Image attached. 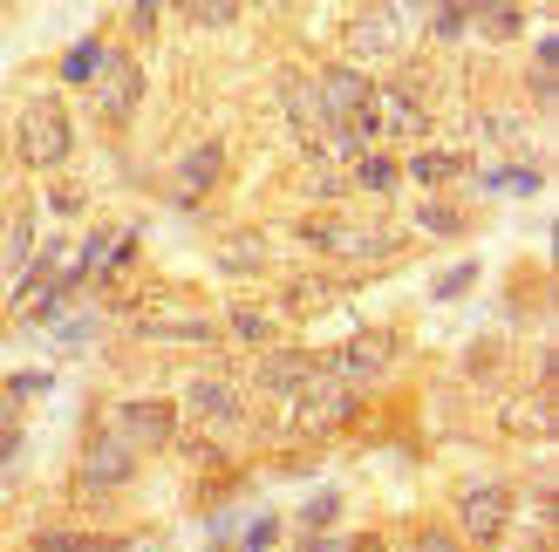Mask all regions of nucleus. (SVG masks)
Returning <instances> with one entry per match:
<instances>
[{"label": "nucleus", "mask_w": 559, "mask_h": 552, "mask_svg": "<svg viewBox=\"0 0 559 552\" xmlns=\"http://www.w3.org/2000/svg\"><path fill=\"white\" fill-rule=\"evenodd\" d=\"M212 266L226 273V280H253V273L266 266V239L253 226H226V232H218V245H212Z\"/></svg>", "instance_id": "nucleus-14"}, {"label": "nucleus", "mask_w": 559, "mask_h": 552, "mask_svg": "<svg viewBox=\"0 0 559 552\" xmlns=\"http://www.w3.org/2000/svg\"><path fill=\"white\" fill-rule=\"evenodd\" d=\"M218 178H226V144H212V136H205V144H191V151L178 157V199H185V205H191V199H205Z\"/></svg>", "instance_id": "nucleus-16"}, {"label": "nucleus", "mask_w": 559, "mask_h": 552, "mask_svg": "<svg viewBox=\"0 0 559 552\" xmlns=\"http://www.w3.org/2000/svg\"><path fill=\"white\" fill-rule=\"evenodd\" d=\"M136 103H144V62H136V55H109L103 75H96V109H103V123H130Z\"/></svg>", "instance_id": "nucleus-12"}, {"label": "nucleus", "mask_w": 559, "mask_h": 552, "mask_svg": "<svg viewBox=\"0 0 559 552\" xmlns=\"http://www.w3.org/2000/svg\"><path fill=\"white\" fill-rule=\"evenodd\" d=\"M0 8H8V0H0Z\"/></svg>", "instance_id": "nucleus-42"}, {"label": "nucleus", "mask_w": 559, "mask_h": 552, "mask_svg": "<svg viewBox=\"0 0 559 552\" xmlns=\"http://www.w3.org/2000/svg\"><path fill=\"white\" fill-rule=\"evenodd\" d=\"M471 273H478V266H451V273L437 280V293H443V300H451V293H464V287H471Z\"/></svg>", "instance_id": "nucleus-35"}, {"label": "nucleus", "mask_w": 559, "mask_h": 552, "mask_svg": "<svg viewBox=\"0 0 559 552\" xmlns=\"http://www.w3.org/2000/svg\"><path fill=\"white\" fill-rule=\"evenodd\" d=\"M294 232H300L307 245H321V253H334V260H361V266L403 253V232H396V226H376V218H334V212H314V218H300Z\"/></svg>", "instance_id": "nucleus-2"}, {"label": "nucleus", "mask_w": 559, "mask_h": 552, "mask_svg": "<svg viewBox=\"0 0 559 552\" xmlns=\"http://www.w3.org/2000/svg\"><path fill=\"white\" fill-rule=\"evenodd\" d=\"M416 552H464V539H457V532H443V526H430L424 539H416Z\"/></svg>", "instance_id": "nucleus-32"}, {"label": "nucleus", "mask_w": 559, "mask_h": 552, "mask_svg": "<svg viewBox=\"0 0 559 552\" xmlns=\"http://www.w3.org/2000/svg\"><path fill=\"white\" fill-rule=\"evenodd\" d=\"M273 532H280V526H273V518H253V526H246V532H239V545H246V552H260V545H273Z\"/></svg>", "instance_id": "nucleus-33"}, {"label": "nucleus", "mask_w": 559, "mask_h": 552, "mask_svg": "<svg viewBox=\"0 0 559 552\" xmlns=\"http://www.w3.org/2000/svg\"><path fill=\"white\" fill-rule=\"evenodd\" d=\"M185 14H191V21H205V27H233V21H239V0H191Z\"/></svg>", "instance_id": "nucleus-28"}, {"label": "nucleus", "mask_w": 559, "mask_h": 552, "mask_svg": "<svg viewBox=\"0 0 559 552\" xmlns=\"http://www.w3.org/2000/svg\"><path fill=\"white\" fill-rule=\"evenodd\" d=\"M253 382H260L266 396L294 403L300 389H314V382H321V355H314V348H260V369H253Z\"/></svg>", "instance_id": "nucleus-10"}, {"label": "nucleus", "mask_w": 559, "mask_h": 552, "mask_svg": "<svg viewBox=\"0 0 559 552\" xmlns=\"http://www.w3.org/2000/svg\"><path fill=\"white\" fill-rule=\"evenodd\" d=\"M0 157H8V136H0Z\"/></svg>", "instance_id": "nucleus-40"}, {"label": "nucleus", "mask_w": 559, "mask_h": 552, "mask_svg": "<svg viewBox=\"0 0 559 552\" xmlns=\"http://www.w3.org/2000/svg\"><path fill=\"white\" fill-rule=\"evenodd\" d=\"M35 396H48V375H41V369L8 375V382H0V423H14V417H21V409L35 403Z\"/></svg>", "instance_id": "nucleus-22"}, {"label": "nucleus", "mask_w": 559, "mask_h": 552, "mask_svg": "<svg viewBox=\"0 0 559 552\" xmlns=\"http://www.w3.org/2000/svg\"><path fill=\"white\" fill-rule=\"evenodd\" d=\"M69 151H75V123L62 96H27L14 117V157L27 171H55V164H69Z\"/></svg>", "instance_id": "nucleus-1"}, {"label": "nucleus", "mask_w": 559, "mask_h": 552, "mask_svg": "<svg viewBox=\"0 0 559 552\" xmlns=\"http://www.w3.org/2000/svg\"><path fill=\"white\" fill-rule=\"evenodd\" d=\"M260 8H273V14H280V8H294V0H260Z\"/></svg>", "instance_id": "nucleus-39"}, {"label": "nucleus", "mask_w": 559, "mask_h": 552, "mask_svg": "<svg viewBox=\"0 0 559 552\" xmlns=\"http://www.w3.org/2000/svg\"><path fill=\"white\" fill-rule=\"evenodd\" d=\"M403 27H396V8H361L348 21V55H361V62H376V55H396Z\"/></svg>", "instance_id": "nucleus-15"}, {"label": "nucleus", "mask_w": 559, "mask_h": 552, "mask_svg": "<svg viewBox=\"0 0 559 552\" xmlns=\"http://www.w3.org/2000/svg\"><path fill=\"white\" fill-rule=\"evenodd\" d=\"M136 478V451L123 444L117 430H103V436H90V451H82V464H75V484L90 491V499H109V491H123Z\"/></svg>", "instance_id": "nucleus-8"}, {"label": "nucleus", "mask_w": 559, "mask_h": 552, "mask_svg": "<svg viewBox=\"0 0 559 552\" xmlns=\"http://www.w3.org/2000/svg\"><path fill=\"white\" fill-rule=\"evenodd\" d=\"M90 335H96V314H90V321H62V341H69V348H82Z\"/></svg>", "instance_id": "nucleus-36"}, {"label": "nucleus", "mask_w": 559, "mask_h": 552, "mask_svg": "<svg viewBox=\"0 0 559 552\" xmlns=\"http://www.w3.org/2000/svg\"><path fill=\"white\" fill-rule=\"evenodd\" d=\"M27 552H90V539L82 532H41V539H27Z\"/></svg>", "instance_id": "nucleus-29"}, {"label": "nucleus", "mask_w": 559, "mask_h": 552, "mask_svg": "<svg viewBox=\"0 0 559 552\" xmlns=\"http://www.w3.org/2000/svg\"><path fill=\"white\" fill-rule=\"evenodd\" d=\"M27 245H35V218H21V226H14V245H8V266L14 273L27 266Z\"/></svg>", "instance_id": "nucleus-31"}, {"label": "nucleus", "mask_w": 559, "mask_h": 552, "mask_svg": "<svg viewBox=\"0 0 559 552\" xmlns=\"http://www.w3.org/2000/svg\"><path fill=\"white\" fill-rule=\"evenodd\" d=\"M103 62H109L103 35H82V41L62 55V82H96V75H103Z\"/></svg>", "instance_id": "nucleus-23"}, {"label": "nucleus", "mask_w": 559, "mask_h": 552, "mask_svg": "<svg viewBox=\"0 0 559 552\" xmlns=\"http://www.w3.org/2000/svg\"><path fill=\"white\" fill-rule=\"evenodd\" d=\"M314 96H321V130H355L361 144H376V117H369V96L376 82L361 75L355 62H334L314 75Z\"/></svg>", "instance_id": "nucleus-3"}, {"label": "nucleus", "mask_w": 559, "mask_h": 552, "mask_svg": "<svg viewBox=\"0 0 559 552\" xmlns=\"http://www.w3.org/2000/svg\"><path fill=\"white\" fill-rule=\"evenodd\" d=\"M348 552H382V539H355V545H348Z\"/></svg>", "instance_id": "nucleus-38"}, {"label": "nucleus", "mask_w": 559, "mask_h": 552, "mask_svg": "<svg viewBox=\"0 0 559 552\" xmlns=\"http://www.w3.org/2000/svg\"><path fill=\"white\" fill-rule=\"evenodd\" d=\"M464 27H471V0H430V41L437 48L464 41Z\"/></svg>", "instance_id": "nucleus-25"}, {"label": "nucleus", "mask_w": 559, "mask_h": 552, "mask_svg": "<svg viewBox=\"0 0 559 552\" xmlns=\"http://www.w3.org/2000/svg\"><path fill=\"white\" fill-rule=\"evenodd\" d=\"M226 335L246 341V348H273V314H266V308H246V300H239V308L226 314Z\"/></svg>", "instance_id": "nucleus-24"}, {"label": "nucleus", "mask_w": 559, "mask_h": 552, "mask_svg": "<svg viewBox=\"0 0 559 552\" xmlns=\"http://www.w3.org/2000/svg\"><path fill=\"white\" fill-rule=\"evenodd\" d=\"M361 409V389H348V382H314V389H300L294 396V436H328V430H342L348 417Z\"/></svg>", "instance_id": "nucleus-9"}, {"label": "nucleus", "mask_w": 559, "mask_h": 552, "mask_svg": "<svg viewBox=\"0 0 559 552\" xmlns=\"http://www.w3.org/2000/svg\"><path fill=\"white\" fill-rule=\"evenodd\" d=\"M14 444H21V430H14V423H0V464L14 457Z\"/></svg>", "instance_id": "nucleus-37"}, {"label": "nucleus", "mask_w": 559, "mask_h": 552, "mask_svg": "<svg viewBox=\"0 0 559 552\" xmlns=\"http://www.w3.org/2000/svg\"><path fill=\"white\" fill-rule=\"evenodd\" d=\"M334 512H342V499H334V491H321V499H314V505L300 512V526H307V532H321V526H328Z\"/></svg>", "instance_id": "nucleus-30"}, {"label": "nucleus", "mask_w": 559, "mask_h": 552, "mask_svg": "<svg viewBox=\"0 0 559 552\" xmlns=\"http://www.w3.org/2000/svg\"><path fill=\"white\" fill-rule=\"evenodd\" d=\"M403 178H416V184H451V178H464V157L457 151H416L403 164Z\"/></svg>", "instance_id": "nucleus-21"}, {"label": "nucleus", "mask_w": 559, "mask_h": 552, "mask_svg": "<svg viewBox=\"0 0 559 552\" xmlns=\"http://www.w3.org/2000/svg\"><path fill=\"white\" fill-rule=\"evenodd\" d=\"M342 171H348V191H369V199H389V191L403 184V164L389 157V151H376V144H369V151H355Z\"/></svg>", "instance_id": "nucleus-17"}, {"label": "nucleus", "mask_w": 559, "mask_h": 552, "mask_svg": "<svg viewBox=\"0 0 559 552\" xmlns=\"http://www.w3.org/2000/svg\"><path fill=\"white\" fill-rule=\"evenodd\" d=\"M178 8H191V0H178Z\"/></svg>", "instance_id": "nucleus-41"}, {"label": "nucleus", "mask_w": 559, "mask_h": 552, "mask_svg": "<svg viewBox=\"0 0 559 552\" xmlns=\"http://www.w3.org/2000/svg\"><path fill=\"white\" fill-rule=\"evenodd\" d=\"M136 335L144 341H218V321L199 308V300H178V293H157L136 308Z\"/></svg>", "instance_id": "nucleus-5"}, {"label": "nucleus", "mask_w": 559, "mask_h": 552, "mask_svg": "<svg viewBox=\"0 0 559 552\" xmlns=\"http://www.w3.org/2000/svg\"><path fill=\"white\" fill-rule=\"evenodd\" d=\"M280 300H287V314H321L328 300H334V287H328V280H294Z\"/></svg>", "instance_id": "nucleus-27"}, {"label": "nucleus", "mask_w": 559, "mask_h": 552, "mask_svg": "<svg viewBox=\"0 0 559 552\" xmlns=\"http://www.w3.org/2000/svg\"><path fill=\"white\" fill-rule=\"evenodd\" d=\"M471 27H478L485 41H519L525 35V8H512V0H471Z\"/></svg>", "instance_id": "nucleus-19"}, {"label": "nucleus", "mask_w": 559, "mask_h": 552, "mask_svg": "<svg viewBox=\"0 0 559 552\" xmlns=\"http://www.w3.org/2000/svg\"><path fill=\"white\" fill-rule=\"evenodd\" d=\"M109 430H117L130 451H164L178 436V409L157 403V396H130V403H117V423Z\"/></svg>", "instance_id": "nucleus-11"}, {"label": "nucleus", "mask_w": 559, "mask_h": 552, "mask_svg": "<svg viewBox=\"0 0 559 552\" xmlns=\"http://www.w3.org/2000/svg\"><path fill=\"white\" fill-rule=\"evenodd\" d=\"M512 526V484H464L457 491V532L471 545H498Z\"/></svg>", "instance_id": "nucleus-7"}, {"label": "nucleus", "mask_w": 559, "mask_h": 552, "mask_svg": "<svg viewBox=\"0 0 559 552\" xmlns=\"http://www.w3.org/2000/svg\"><path fill=\"white\" fill-rule=\"evenodd\" d=\"M389 362H396V335H389V327H361V335H348L342 348L321 355V375L348 382V389H369V382L389 375Z\"/></svg>", "instance_id": "nucleus-4"}, {"label": "nucleus", "mask_w": 559, "mask_h": 552, "mask_svg": "<svg viewBox=\"0 0 559 552\" xmlns=\"http://www.w3.org/2000/svg\"><path fill=\"white\" fill-rule=\"evenodd\" d=\"M512 8H519V0H512Z\"/></svg>", "instance_id": "nucleus-43"}, {"label": "nucleus", "mask_w": 559, "mask_h": 552, "mask_svg": "<svg viewBox=\"0 0 559 552\" xmlns=\"http://www.w3.org/2000/svg\"><path fill=\"white\" fill-rule=\"evenodd\" d=\"M280 109H287V123H294V136H300V144H314V136H321V96H314V82H307V75H280Z\"/></svg>", "instance_id": "nucleus-18"}, {"label": "nucleus", "mask_w": 559, "mask_h": 552, "mask_svg": "<svg viewBox=\"0 0 559 552\" xmlns=\"http://www.w3.org/2000/svg\"><path fill=\"white\" fill-rule=\"evenodd\" d=\"M157 8H164V0H130V27H136V35H151V27H157Z\"/></svg>", "instance_id": "nucleus-34"}, {"label": "nucleus", "mask_w": 559, "mask_h": 552, "mask_svg": "<svg viewBox=\"0 0 559 552\" xmlns=\"http://www.w3.org/2000/svg\"><path fill=\"white\" fill-rule=\"evenodd\" d=\"M369 117H376V136H424V130H430L424 82H416V75L376 82V96H369Z\"/></svg>", "instance_id": "nucleus-6"}, {"label": "nucleus", "mask_w": 559, "mask_h": 552, "mask_svg": "<svg viewBox=\"0 0 559 552\" xmlns=\"http://www.w3.org/2000/svg\"><path fill=\"white\" fill-rule=\"evenodd\" d=\"M506 430L512 436H533V444H546L552 436V389H533V403H506Z\"/></svg>", "instance_id": "nucleus-20"}, {"label": "nucleus", "mask_w": 559, "mask_h": 552, "mask_svg": "<svg viewBox=\"0 0 559 552\" xmlns=\"http://www.w3.org/2000/svg\"><path fill=\"white\" fill-rule=\"evenodd\" d=\"M185 409L199 423H212V430H239L246 423V396H239L233 375H191L185 382Z\"/></svg>", "instance_id": "nucleus-13"}, {"label": "nucleus", "mask_w": 559, "mask_h": 552, "mask_svg": "<svg viewBox=\"0 0 559 552\" xmlns=\"http://www.w3.org/2000/svg\"><path fill=\"white\" fill-rule=\"evenodd\" d=\"M416 226H424L430 239H457L464 232V212L451 199H424V205H416Z\"/></svg>", "instance_id": "nucleus-26"}]
</instances>
